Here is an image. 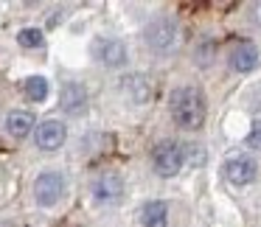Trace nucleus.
I'll return each instance as SVG.
<instances>
[{
  "instance_id": "obj_8",
  "label": "nucleus",
  "mask_w": 261,
  "mask_h": 227,
  "mask_svg": "<svg viewBox=\"0 0 261 227\" xmlns=\"http://www.w3.org/2000/svg\"><path fill=\"white\" fill-rule=\"evenodd\" d=\"M225 177L230 185H250V182L258 177V163L247 154H239V157H230L225 163Z\"/></svg>"
},
{
  "instance_id": "obj_7",
  "label": "nucleus",
  "mask_w": 261,
  "mask_h": 227,
  "mask_svg": "<svg viewBox=\"0 0 261 227\" xmlns=\"http://www.w3.org/2000/svg\"><path fill=\"white\" fill-rule=\"evenodd\" d=\"M90 191H93V199H96L98 205H113L124 196V180H121L115 171H104V174H98L96 180H93Z\"/></svg>"
},
{
  "instance_id": "obj_16",
  "label": "nucleus",
  "mask_w": 261,
  "mask_h": 227,
  "mask_svg": "<svg viewBox=\"0 0 261 227\" xmlns=\"http://www.w3.org/2000/svg\"><path fill=\"white\" fill-rule=\"evenodd\" d=\"M247 146H250V149H255V152H261V121H258V124H253V129H250V135H247Z\"/></svg>"
},
{
  "instance_id": "obj_2",
  "label": "nucleus",
  "mask_w": 261,
  "mask_h": 227,
  "mask_svg": "<svg viewBox=\"0 0 261 227\" xmlns=\"http://www.w3.org/2000/svg\"><path fill=\"white\" fill-rule=\"evenodd\" d=\"M186 165V154H182V143L177 140H160L158 146L152 149V168L158 177L169 180V177H177Z\"/></svg>"
},
{
  "instance_id": "obj_11",
  "label": "nucleus",
  "mask_w": 261,
  "mask_h": 227,
  "mask_svg": "<svg viewBox=\"0 0 261 227\" xmlns=\"http://www.w3.org/2000/svg\"><path fill=\"white\" fill-rule=\"evenodd\" d=\"M34 126H37V118L29 112V109H12V112L6 115V132L14 137V140L29 137L31 132H34Z\"/></svg>"
},
{
  "instance_id": "obj_1",
  "label": "nucleus",
  "mask_w": 261,
  "mask_h": 227,
  "mask_svg": "<svg viewBox=\"0 0 261 227\" xmlns=\"http://www.w3.org/2000/svg\"><path fill=\"white\" fill-rule=\"evenodd\" d=\"M169 112L177 126H182V129H199L205 124V115H208L205 96L197 87H177L169 96Z\"/></svg>"
},
{
  "instance_id": "obj_5",
  "label": "nucleus",
  "mask_w": 261,
  "mask_h": 227,
  "mask_svg": "<svg viewBox=\"0 0 261 227\" xmlns=\"http://www.w3.org/2000/svg\"><path fill=\"white\" fill-rule=\"evenodd\" d=\"M68 140V126L57 118H45L42 124L34 126V143L40 152H57Z\"/></svg>"
},
{
  "instance_id": "obj_6",
  "label": "nucleus",
  "mask_w": 261,
  "mask_h": 227,
  "mask_svg": "<svg viewBox=\"0 0 261 227\" xmlns=\"http://www.w3.org/2000/svg\"><path fill=\"white\" fill-rule=\"evenodd\" d=\"M93 56H96L104 68H124L129 51H126V45L118 37H98V40L93 42Z\"/></svg>"
},
{
  "instance_id": "obj_14",
  "label": "nucleus",
  "mask_w": 261,
  "mask_h": 227,
  "mask_svg": "<svg viewBox=\"0 0 261 227\" xmlns=\"http://www.w3.org/2000/svg\"><path fill=\"white\" fill-rule=\"evenodd\" d=\"M23 90H25V96H29V101H45L48 98V93H51V87H48V79L45 76H29L25 79V84H23Z\"/></svg>"
},
{
  "instance_id": "obj_10",
  "label": "nucleus",
  "mask_w": 261,
  "mask_h": 227,
  "mask_svg": "<svg viewBox=\"0 0 261 227\" xmlns=\"http://www.w3.org/2000/svg\"><path fill=\"white\" fill-rule=\"evenodd\" d=\"M258 48L253 45V42H239L236 48L230 51V68L236 70V73H250V70L258 68Z\"/></svg>"
},
{
  "instance_id": "obj_12",
  "label": "nucleus",
  "mask_w": 261,
  "mask_h": 227,
  "mask_svg": "<svg viewBox=\"0 0 261 227\" xmlns=\"http://www.w3.org/2000/svg\"><path fill=\"white\" fill-rule=\"evenodd\" d=\"M141 224L143 227H169V205L163 199H152L141 210Z\"/></svg>"
},
{
  "instance_id": "obj_13",
  "label": "nucleus",
  "mask_w": 261,
  "mask_h": 227,
  "mask_svg": "<svg viewBox=\"0 0 261 227\" xmlns=\"http://www.w3.org/2000/svg\"><path fill=\"white\" fill-rule=\"evenodd\" d=\"M124 90L132 96V101H135V104H146L149 96H152V87H149V81L143 79V76H126V79H124Z\"/></svg>"
},
{
  "instance_id": "obj_17",
  "label": "nucleus",
  "mask_w": 261,
  "mask_h": 227,
  "mask_svg": "<svg viewBox=\"0 0 261 227\" xmlns=\"http://www.w3.org/2000/svg\"><path fill=\"white\" fill-rule=\"evenodd\" d=\"M250 17H253V23H255V25H261V3H255V6H253Z\"/></svg>"
},
{
  "instance_id": "obj_3",
  "label": "nucleus",
  "mask_w": 261,
  "mask_h": 227,
  "mask_svg": "<svg viewBox=\"0 0 261 227\" xmlns=\"http://www.w3.org/2000/svg\"><path fill=\"white\" fill-rule=\"evenodd\" d=\"M143 40H146V45L152 48L154 53H171L177 48V40H180V29H177V23L171 17H158L152 20V23L146 25V31H143Z\"/></svg>"
},
{
  "instance_id": "obj_4",
  "label": "nucleus",
  "mask_w": 261,
  "mask_h": 227,
  "mask_svg": "<svg viewBox=\"0 0 261 227\" xmlns=\"http://www.w3.org/2000/svg\"><path fill=\"white\" fill-rule=\"evenodd\" d=\"M65 193V177L59 174V171H42V174H37L34 180V199L37 205H42V208H54V205L62 199Z\"/></svg>"
},
{
  "instance_id": "obj_15",
  "label": "nucleus",
  "mask_w": 261,
  "mask_h": 227,
  "mask_svg": "<svg viewBox=\"0 0 261 227\" xmlns=\"http://www.w3.org/2000/svg\"><path fill=\"white\" fill-rule=\"evenodd\" d=\"M17 42L23 48H42V42H45V37H42L40 29H23L17 34Z\"/></svg>"
},
{
  "instance_id": "obj_9",
  "label": "nucleus",
  "mask_w": 261,
  "mask_h": 227,
  "mask_svg": "<svg viewBox=\"0 0 261 227\" xmlns=\"http://www.w3.org/2000/svg\"><path fill=\"white\" fill-rule=\"evenodd\" d=\"M59 107H62V112H68V115H82L85 107H87V90L79 84V81L62 84V90H59Z\"/></svg>"
}]
</instances>
